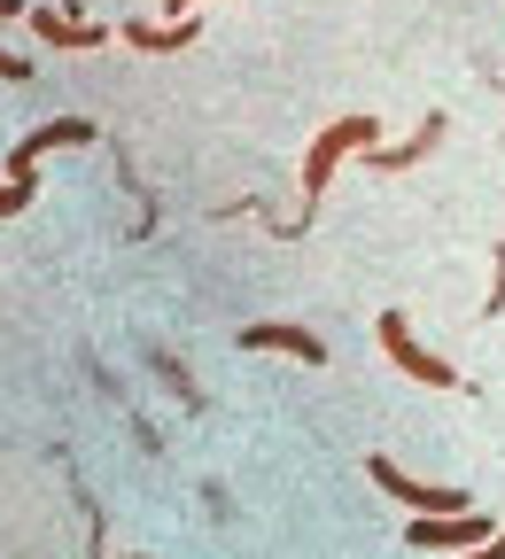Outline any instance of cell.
Listing matches in <instances>:
<instances>
[{"instance_id":"obj_2","label":"cell","mask_w":505,"mask_h":559,"mask_svg":"<svg viewBox=\"0 0 505 559\" xmlns=\"http://www.w3.org/2000/svg\"><path fill=\"white\" fill-rule=\"evenodd\" d=\"M366 474H374V489L381 498H397V506H412V521H451V513H474V498L467 489H436V481H412L397 459H366Z\"/></svg>"},{"instance_id":"obj_8","label":"cell","mask_w":505,"mask_h":559,"mask_svg":"<svg viewBox=\"0 0 505 559\" xmlns=\"http://www.w3.org/2000/svg\"><path fill=\"white\" fill-rule=\"evenodd\" d=\"M436 140H444V109H436V117H420V132L404 140V148H366V156H374V171H412L427 148H436Z\"/></svg>"},{"instance_id":"obj_1","label":"cell","mask_w":505,"mask_h":559,"mask_svg":"<svg viewBox=\"0 0 505 559\" xmlns=\"http://www.w3.org/2000/svg\"><path fill=\"white\" fill-rule=\"evenodd\" d=\"M366 148H381V124H374V117H334V124L312 140V156H304V218L319 210V187L334 179V164H342V156H366ZM304 218H296V226H304Z\"/></svg>"},{"instance_id":"obj_12","label":"cell","mask_w":505,"mask_h":559,"mask_svg":"<svg viewBox=\"0 0 505 559\" xmlns=\"http://www.w3.org/2000/svg\"><path fill=\"white\" fill-rule=\"evenodd\" d=\"M0 79H9V86H24V79H32V62H16L9 47H0Z\"/></svg>"},{"instance_id":"obj_14","label":"cell","mask_w":505,"mask_h":559,"mask_svg":"<svg viewBox=\"0 0 505 559\" xmlns=\"http://www.w3.org/2000/svg\"><path fill=\"white\" fill-rule=\"evenodd\" d=\"M24 16V0H0V24H16Z\"/></svg>"},{"instance_id":"obj_10","label":"cell","mask_w":505,"mask_h":559,"mask_svg":"<svg viewBox=\"0 0 505 559\" xmlns=\"http://www.w3.org/2000/svg\"><path fill=\"white\" fill-rule=\"evenodd\" d=\"M482 319H505V249H497V272H490V304H482Z\"/></svg>"},{"instance_id":"obj_4","label":"cell","mask_w":505,"mask_h":559,"mask_svg":"<svg viewBox=\"0 0 505 559\" xmlns=\"http://www.w3.org/2000/svg\"><path fill=\"white\" fill-rule=\"evenodd\" d=\"M86 140H94V124H86V117H55V124L24 132L16 148H9V179H16V187H39V179H32V171H39V156H47V148H86Z\"/></svg>"},{"instance_id":"obj_13","label":"cell","mask_w":505,"mask_h":559,"mask_svg":"<svg viewBox=\"0 0 505 559\" xmlns=\"http://www.w3.org/2000/svg\"><path fill=\"white\" fill-rule=\"evenodd\" d=\"M459 559H505V528H497L490 544H474V551H459Z\"/></svg>"},{"instance_id":"obj_11","label":"cell","mask_w":505,"mask_h":559,"mask_svg":"<svg viewBox=\"0 0 505 559\" xmlns=\"http://www.w3.org/2000/svg\"><path fill=\"white\" fill-rule=\"evenodd\" d=\"M24 202H32V187H16V179H9V187H0V218H16Z\"/></svg>"},{"instance_id":"obj_9","label":"cell","mask_w":505,"mask_h":559,"mask_svg":"<svg viewBox=\"0 0 505 559\" xmlns=\"http://www.w3.org/2000/svg\"><path fill=\"white\" fill-rule=\"evenodd\" d=\"M125 39H132L140 55H187V47H195V24H140V16H132Z\"/></svg>"},{"instance_id":"obj_15","label":"cell","mask_w":505,"mask_h":559,"mask_svg":"<svg viewBox=\"0 0 505 559\" xmlns=\"http://www.w3.org/2000/svg\"><path fill=\"white\" fill-rule=\"evenodd\" d=\"M164 9H172V16H187V9H195V0H164Z\"/></svg>"},{"instance_id":"obj_3","label":"cell","mask_w":505,"mask_h":559,"mask_svg":"<svg viewBox=\"0 0 505 559\" xmlns=\"http://www.w3.org/2000/svg\"><path fill=\"white\" fill-rule=\"evenodd\" d=\"M381 358L397 366V373H412L420 389H459V373L436 358V349H420L412 342V326H404V311H381Z\"/></svg>"},{"instance_id":"obj_6","label":"cell","mask_w":505,"mask_h":559,"mask_svg":"<svg viewBox=\"0 0 505 559\" xmlns=\"http://www.w3.org/2000/svg\"><path fill=\"white\" fill-rule=\"evenodd\" d=\"M242 349H280L296 366H327V342L312 326H287V319H265V326H242Z\"/></svg>"},{"instance_id":"obj_5","label":"cell","mask_w":505,"mask_h":559,"mask_svg":"<svg viewBox=\"0 0 505 559\" xmlns=\"http://www.w3.org/2000/svg\"><path fill=\"white\" fill-rule=\"evenodd\" d=\"M490 536H497L490 513H451V521H412V528H404L412 551H474V544H490Z\"/></svg>"},{"instance_id":"obj_7","label":"cell","mask_w":505,"mask_h":559,"mask_svg":"<svg viewBox=\"0 0 505 559\" xmlns=\"http://www.w3.org/2000/svg\"><path fill=\"white\" fill-rule=\"evenodd\" d=\"M32 32H39L47 47H102V39H109L102 24H86V16H62V9H32Z\"/></svg>"}]
</instances>
